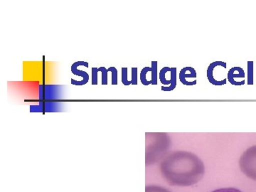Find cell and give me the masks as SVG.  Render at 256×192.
<instances>
[{"label":"cell","instance_id":"1","mask_svg":"<svg viewBox=\"0 0 256 192\" xmlns=\"http://www.w3.org/2000/svg\"><path fill=\"white\" fill-rule=\"evenodd\" d=\"M161 171L170 184L191 186L203 178L204 166L200 158L194 154L176 152L163 162Z\"/></svg>","mask_w":256,"mask_h":192},{"label":"cell","instance_id":"2","mask_svg":"<svg viewBox=\"0 0 256 192\" xmlns=\"http://www.w3.org/2000/svg\"><path fill=\"white\" fill-rule=\"evenodd\" d=\"M240 166L248 178L256 181V146L249 148L242 154Z\"/></svg>","mask_w":256,"mask_h":192},{"label":"cell","instance_id":"3","mask_svg":"<svg viewBox=\"0 0 256 192\" xmlns=\"http://www.w3.org/2000/svg\"><path fill=\"white\" fill-rule=\"evenodd\" d=\"M224 67V68H226V64L224 62H213L208 66V69H207V78H208V82H210V84H213L214 86H223L226 84L227 79L224 78L223 80L218 82L216 80L214 77L213 76L214 69L216 66Z\"/></svg>","mask_w":256,"mask_h":192},{"label":"cell","instance_id":"4","mask_svg":"<svg viewBox=\"0 0 256 192\" xmlns=\"http://www.w3.org/2000/svg\"><path fill=\"white\" fill-rule=\"evenodd\" d=\"M79 64H80V65L86 66V67L88 66V64L86 62H76V63L73 64V66H72V72H73V74H76V75H78L80 76L84 77V80H82V82H75V80H74V79H72V84H73V85H84V84H86L88 80L89 77L87 73H85V72H82V70H77L76 67L77 66L79 65Z\"/></svg>","mask_w":256,"mask_h":192},{"label":"cell","instance_id":"5","mask_svg":"<svg viewBox=\"0 0 256 192\" xmlns=\"http://www.w3.org/2000/svg\"><path fill=\"white\" fill-rule=\"evenodd\" d=\"M188 69H190V67H185V68L182 69L181 72H180V82H182L184 85L188 86H190L196 85V80H195L194 82H188L186 80V78H196V70H195V69L194 68L193 70L190 72V74H186V72L188 70Z\"/></svg>","mask_w":256,"mask_h":192},{"label":"cell","instance_id":"6","mask_svg":"<svg viewBox=\"0 0 256 192\" xmlns=\"http://www.w3.org/2000/svg\"><path fill=\"white\" fill-rule=\"evenodd\" d=\"M235 72V67H233V68H230L229 70L228 73V80L232 85L234 86H242L244 84H245V80H242V82H235L234 78H245V73H244V70L242 69L239 72L238 74H234Z\"/></svg>","mask_w":256,"mask_h":192},{"label":"cell","instance_id":"7","mask_svg":"<svg viewBox=\"0 0 256 192\" xmlns=\"http://www.w3.org/2000/svg\"><path fill=\"white\" fill-rule=\"evenodd\" d=\"M171 80L172 84L170 87H162V90L163 92H171L174 90L176 87V68L173 67L171 70Z\"/></svg>","mask_w":256,"mask_h":192},{"label":"cell","instance_id":"8","mask_svg":"<svg viewBox=\"0 0 256 192\" xmlns=\"http://www.w3.org/2000/svg\"><path fill=\"white\" fill-rule=\"evenodd\" d=\"M152 80L151 84L156 85L158 84V62H152Z\"/></svg>","mask_w":256,"mask_h":192},{"label":"cell","instance_id":"9","mask_svg":"<svg viewBox=\"0 0 256 192\" xmlns=\"http://www.w3.org/2000/svg\"><path fill=\"white\" fill-rule=\"evenodd\" d=\"M172 68L170 67H164L160 72V80L162 84L164 85H169L172 84V80H166L165 78V74L168 73V72H171Z\"/></svg>","mask_w":256,"mask_h":192},{"label":"cell","instance_id":"10","mask_svg":"<svg viewBox=\"0 0 256 192\" xmlns=\"http://www.w3.org/2000/svg\"><path fill=\"white\" fill-rule=\"evenodd\" d=\"M248 84H254V62H248Z\"/></svg>","mask_w":256,"mask_h":192},{"label":"cell","instance_id":"11","mask_svg":"<svg viewBox=\"0 0 256 192\" xmlns=\"http://www.w3.org/2000/svg\"><path fill=\"white\" fill-rule=\"evenodd\" d=\"M148 72H152V68H150V67H146V68H143L142 72H141L140 80L143 85L144 86H148L151 84V82H148L146 79V73H148Z\"/></svg>","mask_w":256,"mask_h":192},{"label":"cell","instance_id":"12","mask_svg":"<svg viewBox=\"0 0 256 192\" xmlns=\"http://www.w3.org/2000/svg\"><path fill=\"white\" fill-rule=\"evenodd\" d=\"M122 82L124 86H129L132 84V82L128 80V68L124 67L122 68Z\"/></svg>","mask_w":256,"mask_h":192},{"label":"cell","instance_id":"13","mask_svg":"<svg viewBox=\"0 0 256 192\" xmlns=\"http://www.w3.org/2000/svg\"><path fill=\"white\" fill-rule=\"evenodd\" d=\"M108 72H112V85H117L118 84V72L117 69L114 67H110L108 69Z\"/></svg>","mask_w":256,"mask_h":192},{"label":"cell","instance_id":"14","mask_svg":"<svg viewBox=\"0 0 256 192\" xmlns=\"http://www.w3.org/2000/svg\"><path fill=\"white\" fill-rule=\"evenodd\" d=\"M98 72H102V84L107 85L108 84V69L105 67H100L98 68Z\"/></svg>","mask_w":256,"mask_h":192},{"label":"cell","instance_id":"15","mask_svg":"<svg viewBox=\"0 0 256 192\" xmlns=\"http://www.w3.org/2000/svg\"><path fill=\"white\" fill-rule=\"evenodd\" d=\"M146 192H171L166 188H160V186H148L146 188Z\"/></svg>","mask_w":256,"mask_h":192},{"label":"cell","instance_id":"16","mask_svg":"<svg viewBox=\"0 0 256 192\" xmlns=\"http://www.w3.org/2000/svg\"><path fill=\"white\" fill-rule=\"evenodd\" d=\"M132 85H137L138 84V68L136 67H132Z\"/></svg>","mask_w":256,"mask_h":192},{"label":"cell","instance_id":"17","mask_svg":"<svg viewBox=\"0 0 256 192\" xmlns=\"http://www.w3.org/2000/svg\"><path fill=\"white\" fill-rule=\"evenodd\" d=\"M98 68H92V84L97 85L98 84Z\"/></svg>","mask_w":256,"mask_h":192},{"label":"cell","instance_id":"18","mask_svg":"<svg viewBox=\"0 0 256 192\" xmlns=\"http://www.w3.org/2000/svg\"><path fill=\"white\" fill-rule=\"evenodd\" d=\"M212 192H242L240 190L236 188H220V190H215Z\"/></svg>","mask_w":256,"mask_h":192}]
</instances>
